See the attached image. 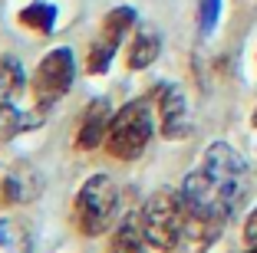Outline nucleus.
Segmentation results:
<instances>
[{"label": "nucleus", "instance_id": "2", "mask_svg": "<svg viewBox=\"0 0 257 253\" xmlns=\"http://www.w3.org/2000/svg\"><path fill=\"white\" fill-rule=\"evenodd\" d=\"M139 223H142V233L149 240V246H155L162 253L175 250L182 233L188 230V214H185L182 194L172 191V187L155 191L139 210Z\"/></svg>", "mask_w": 257, "mask_h": 253}, {"label": "nucleus", "instance_id": "7", "mask_svg": "<svg viewBox=\"0 0 257 253\" xmlns=\"http://www.w3.org/2000/svg\"><path fill=\"white\" fill-rule=\"evenodd\" d=\"M155 99H159V132L165 138H185L191 128V119H188V102H185L182 89L175 82H165V86H159Z\"/></svg>", "mask_w": 257, "mask_h": 253}, {"label": "nucleus", "instance_id": "13", "mask_svg": "<svg viewBox=\"0 0 257 253\" xmlns=\"http://www.w3.org/2000/svg\"><path fill=\"white\" fill-rule=\"evenodd\" d=\"M0 253H33V240L23 220L17 217L0 220Z\"/></svg>", "mask_w": 257, "mask_h": 253}, {"label": "nucleus", "instance_id": "12", "mask_svg": "<svg viewBox=\"0 0 257 253\" xmlns=\"http://www.w3.org/2000/svg\"><path fill=\"white\" fill-rule=\"evenodd\" d=\"M149 250V240H145L142 233V223L136 220H122L119 227H115L112 240H109V253H145Z\"/></svg>", "mask_w": 257, "mask_h": 253}, {"label": "nucleus", "instance_id": "6", "mask_svg": "<svg viewBox=\"0 0 257 253\" xmlns=\"http://www.w3.org/2000/svg\"><path fill=\"white\" fill-rule=\"evenodd\" d=\"M136 27V10L132 7H115L106 14L102 20V30H99V40L89 46V56H86V69L89 73H106L109 60L115 56L119 43L125 40V33H132Z\"/></svg>", "mask_w": 257, "mask_h": 253}, {"label": "nucleus", "instance_id": "3", "mask_svg": "<svg viewBox=\"0 0 257 253\" xmlns=\"http://www.w3.org/2000/svg\"><path fill=\"white\" fill-rule=\"evenodd\" d=\"M119 214V191H115V181L109 174H92L83 181L79 194L73 201V217L79 233L86 237H102L115 223Z\"/></svg>", "mask_w": 257, "mask_h": 253}, {"label": "nucleus", "instance_id": "4", "mask_svg": "<svg viewBox=\"0 0 257 253\" xmlns=\"http://www.w3.org/2000/svg\"><path fill=\"white\" fill-rule=\"evenodd\" d=\"M152 132H155V122H152V112L145 102H128L109 122L106 132V151L115 161H136L152 142Z\"/></svg>", "mask_w": 257, "mask_h": 253}, {"label": "nucleus", "instance_id": "15", "mask_svg": "<svg viewBox=\"0 0 257 253\" xmlns=\"http://www.w3.org/2000/svg\"><path fill=\"white\" fill-rule=\"evenodd\" d=\"M218 7H221V0H201V10H198V27H201V33L214 30V23H218Z\"/></svg>", "mask_w": 257, "mask_h": 253}, {"label": "nucleus", "instance_id": "11", "mask_svg": "<svg viewBox=\"0 0 257 253\" xmlns=\"http://www.w3.org/2000/svg\"><path fill=\"white\" fill-rule=\"evenodd\" d=\"M23 86H27L23 66L14 60V56H4V60H0V109H7V105H20Z\"/></svg>", "mask_w": 257, "mask_h": 253}, {"label": "nucleus", "instance_id": "5", "mask_svg": "<svg viewBox=\"0 0 257 253\" xmlns=\"http://www.w3.org/2000/svg\"><path fill=\"white\" fill-rule=\"evenodd\" d=\"M76 79V60H73V50L69 46H60V50H50L40 60L37 73H33V102L40 105V109H53L56 102H60L63 96L69 92V86H73Z\"/></svg>", "mask_w": 257, "mask_h": 253}, {"label": "nucleus", "instance_id": "14", "mask_svg": "<svg viewBox=\"0 0 257 253\" xmlns=\"http://www.w3.org/2000/svg\"><path fill=\"white\" fill-rule=\"evenodd\" d=\"M20 23H23V27H30V30H37V33H50V30H53V23H56V7L37 0V4H30V7L20 10Z\"/></svg>", "mask_w": 257, "mask_h": 253}, {"label": "nucleus", "instance_id": "9", "mask_svg": "<svg viewBox=\"0 0 257 253\" xmlns=\"http://www.w3.org/2000/svg\"><path fill=\"white\" fill-rule=\"evenodd\" d=\"M40 187H43V181H40L37 168L17 164V168H10V171L4 174V181H0V201L7 204V207H17V204L33 201L40 194Z\"/></svg>", "mask_w": 257, "mask_h": 253}, {"label": "nucleus", "instance_id": "1", "mask_svg": "<svg viewBox=\"0 0 257 253\" xmlns=\"http://www.w3.org/2000/svg\"><path fill=\"white\" fill-rule=\"evenodd\" d=\"M188 214V233L198 240H211L221 233L231 214L241 207L247 194V161L227 142L204 148L198 168L185 174L178 187Z\"/></svg>", "mask_w": 257, "mask_h": 253}, {"label": "nucleus", "instance_id": "8", "mask_svg": "<svg viewBox=\"0 0 257 253\" xmlns=\"http://www.w3.org/2000/svg\"><path fill=\"white\" fill-rule=\"evenodd\" d=\"M112 102L109 99H92L89 109L83 112V122L76 128V148L79 151H92L99 145H106V132L112 122Z\"/></svg>", "mask_w": 257, "mask_h": 253}, {"label": "nucleus", "instance_id": "10", "mask_svg": "<svg viewBox=\"0 0 257 253\" xmlns=\"http://www.w3.org/2000/svg\"><path fill=\"white\" fill-rule=\"evenodd\" d=\"M159 53H162V37L155 27L136 30V37L128 43V69H149L152 63L159 60Z\"/></svg>", "mask_w": 257, "mask_h": 253}, {"label": "nucleus", "instance_id": "16", "mask_svg": "<svg viewBox=\"0 0 257 253\" xmlns=\"http://www.w3.org/2000/svg\"><path fill=\"white\" fill-rule=\"evenodd\" d=\"M244 243L257 246V207L247 214V220H244Z\"/></svg>", "mask_w": 257, "mask_h": 253}, {"label": "nucleus", "instance_id": "17", "mask_svg": "<svg viewBox=\"0 0 257 253\" xmlns=\"http://www.w3.org/2000/svg\"><path fill=\"white\" fill-rule=\"evenodd\" d=\"M254 125H257V112H254Z\"/></svg>", "mask_w": 257, "mask_h": 253}]
</instances>
